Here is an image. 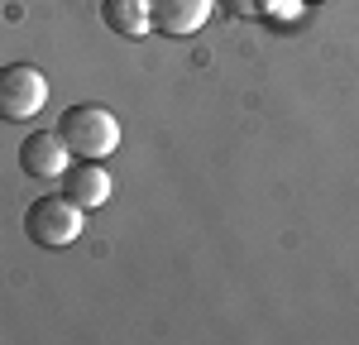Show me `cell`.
Returning a JSON list of instances; mask_svg holds the SVG:
<instances>
[{"instance_id": "6da1fadb", "label": "cell", "mask_w": 359, "mask_h": 345, "mask_svg": "<svg viewBox=\"0 0 359 345\" xmlns=\"http://www.w3.org/2000/svg\"><path fill=\"white\" fill-rule=\"evenodd\" d=\"M57 135L67 140V154H77V158H106L115 154V144H120V120H115L106 106H67L62 120H57Z\"/></svg>"}, {"instance_id": "7a4b0ae2", "label": "cell", "mask_w": 359, "mask_h": 345, "mask_svg": "<svg viewBox=\"0 0 359 345\" xmlns=\"http://www.w3.org/2000/svg\"><path fill=\"white\" fill-rule=\"evenodd\" d=\"M82 206L67 197H39L29 201L25 211V235L39 245V250H67L77 235H82Z\"/></svg>"}, {"instance_id": "3957f363", "label": "cell", "mask_w": 359, "mask_h": 345, "mask_svg": "<svg viewBox=\"0 0 359 345\" xmlns=\"http://www.w3.org/2000/svg\"><path fill=\"white\" fill-rule=\"evenodd\" d=\"M48 106V77L34 62H5L0 67V120L20 125Z\"/></svg>"}, {"instance_id": "277c9868", "label": "cell", "mask_w": 359, "mask_h": 345, "mask_svg": "<svg viewBox=\"0 0 359 345\" xmlns=\"http://www.w3.org/2000/svg\"><path fill=\"white\" fill-rule=\"evenodd\" d=\"M216 0H149V15H154V29L168 34V39H187L211 20Z\"/></svg>"}, {"instance_id": "5b68a950", "label": "cell", "mask_w": 359, "mask_h": 345, "mask_svg": "<svg viewBox=\"0 0 359 345\" xmlns=\"http://www.w3.org/2000/svg\"><path fill=\"white\" fill-rule=\"evenodd\" d=\"M20 168L29 177H62L67 168V140L57 135V130H39V135H29L20 144Z\"/></svg>"}, {"instance_id": "8992f818", "label": "cell", "mask_w": 359, "mask_h": 345, "mask_svg": "<svg viewBox=\"0 0 359 345\" xmlns=\"http://www.w3.org/2000/svg\"><path fill=\"white\" fill-rule=\"evenodd\" d=\"M62 197L77 201L82 211H91V206H106V197H111V172L96 168V158L67 163V168H62Z\"/></svg>"}, {"instance_id": "52a82bcc", "label": "cell", "mask_w": 359, "mask_h": 345, "mask_svg": "<svg viewBox=\"0 0 359 345\" xmlns=\"http://www.w3.org/2000/svg\"><path fill=\"white\" fill-rule=\"evenodd\" d=\"M101 20H106V29H115L120 39H144V34L154 29L149 0H106V5H101Z\"/></svg>"}, {"instance_id": "ba28073f", "label": "cell", "mask_w": 359, "mask_h": 345, "mask_svg": "<svg viewBox=\"0 0 359 345\" xmlns=\"http://www.w3.org/2000/svg\"><path fill=\"white\" fill-rule=\"evenodd\" d=\"M221 10L230 20H259V15L273 10V0H221Z\"/></svg>"}]
</instances>
